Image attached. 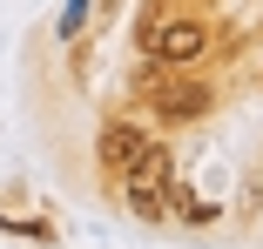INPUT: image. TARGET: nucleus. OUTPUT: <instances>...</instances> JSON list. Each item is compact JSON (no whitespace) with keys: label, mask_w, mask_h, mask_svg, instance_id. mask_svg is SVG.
<instances>
[{"label":"nucleus","mask_w":263,"mask_h":249,"mask_svg":"<svg viewBox=\"0 0 263 249\" xmlns=\"http://www.w3.org/2000/svg\"><path fill=\"white\" fill-rule=\"evenodd\" d=\"M142 47L155 61H196L202 47H209V27L196 20H169V27H142Z\"/></svg>","instance_id":"3"},{"label":"nucleus","mask_w":263,"mask_h":249,"mask_svg":"<svg viewBox=\"0 0 263 249\" xmlns=\"http://www.w3.org/2000/svg\"><path fill=\"white\" fill-rule=\"evenodd\" d=\"M122 182H128V209H135V216H162V209H169V148L142 141L135 162L122 169Z\"/></svg>","instance_id":"1"},{"label":"nucleus","mask_w":263,"mask_h":249,"mask_svg":"<svg viewBox=\"0 0 263 249\" xmlns=\"http://www.w3.org/2000/svg\"><path fill=\"white\" fill-rule=\"evenodd\" d=\"M81 14H88V0H68V14H61V34H81Z\"/></svg>","instance_id":"5"},{"label":"nucleus","mask_w":263,"mask_h":249,"mask_svg":"<svg viewBox=\"0 0 263 249\" xmlns=\"http://www.w3.org/2000/svg\"><path fill=\"white\" fill-rule=\"evenodd\" d=\"M142 141H148V135H135L128 121H108V128H101V141H95V148H101V169H115V175H122V169L135 162V148H142Z\"/></svg>","instance_id":"4"},{"label":"nucleus","mask_w":263,"mask_h":249,"mask_svg":"<svg viewBox=\"0 0 263 249\" xmlns=\"http://www.w3.org/2000/svg\"><path fill=\"white\" fill-rule=\"evenodd\" d=\"M135 94L155 108V115H169V121H196V115H209V88L202 81H176V74H142L135 81Z\"/></svg>","instance_id":"2"}]
</instances>
